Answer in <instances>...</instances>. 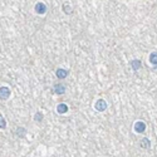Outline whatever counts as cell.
Wrapping results in <instances>:
<instances>
[{
	"instance_id": "8",
	"label": "cell",
	"mask_w": 157,
	"mask_h": 157,
	"mask_svg": "<svg viewBox=\"0 0 157 157\" xmlns=\"http://www.w3.org/2000/svg\"><path fill=\"white\" fill-rule=\"evenodd\" d=\"M131 67H132L133 70H138L139 68L142 67L141 61H138V59H133V61H131Z\"/></svg>"
},
{
	"instance_id": "6",
	"label": "cell",
	"mask_w": 157,
	"mask_h": 157,
	"mask_svg": "<svg viewBox=\"0 0 157 157\" xmlns=\"http://www.w3.org/2000/svg\"><path fill=\"white\" fill-rule=\"evenodd\" d=\"M54 93H56V94H64L65 86H63V84H56V86H54Z\"/></svg>"
},
{
	"instance_id": "9",
	"label": "cell",
	"mask_w": 157,
	"mask_h": 157,
	"mask_svg": "<svg viewBox=\"0 0 157 157\" xmlns=\"http://www.w3.org/2000/svg\"><path fill=\"white\" fill-rule=\"evenodd\" d=\"M139 146H141L142 148H150V146H151V141L148 138H142L141 139V142H139Z\"/></svg>"
},
{
	"instance_id": "2",
	"label": "cell",
	"mask_w": 157,
	"mask_h": 157,
	"mask_svg": "<svg viewBox=\"0 0 157 157\" xmlns=\"http://www.w3.org/2000/svg\"><path fill=\"white\" fill-rule=\"evenodd\" d=\"M9 97H10V88L5 87V86L0 87V99L6 101Z\"/></svg>"
},
{
	"instance_id": "14",
	"label": "cell",
	"mask_w": 157,
	"mask_h": 157,
	"mask_svg": "<svg viewBox=\"0 0 157 157\" xmlns=\"http://www.w3.org/2000/svg\"><path fill=\"white\" fill-rule=\"evenodd\" d=\"M63 10H64L65 14H70V13H72V8L65 4V5H63Z\"/></svg>"
},
{
	"instance_id": "13",
	"label": "cell",
	"mask_w": 157,
	"mask_h": 157,
	"mask_svg": "<svg viewBox=\"0 0 157 157\" xmlns=\"http://www.w3.org/2000/svg\"><path fill=\"white\" fill-rule=\"evenodd\" d=\"M0 128L1 130L6 128V121H5V118H4V116L1 113H0Z\"/></svg>"
},
{
	"instance_id": "3",
	"label": "cell",
	"mask_w": 157,
	"mask_h": 157,
	"mask_svg": "<svg viewBox=\"0 0 157 157\" xmlns=\"http://www.w3.org/2000/svg\"><path fill=\"white\" fill-rule=\"evenodd\" d=\"M34 10H35L37 14L43 15V14H45V13H46V5L44 3H37L35 6H34Z\"/></svg>"
},
{
	"instance_id": "1",
	"label": "cell",
	"mask_w": 157,
	"mask_h": 157,
	"mask_svg": "<svg viewBox=\"0 0 157 157\" xmlns=\"http://www.w3.org/2000/svg\"><path fill=\"white\" fill-rule=\"evenodd\" d=\"M134 132L136 133H143L146 131V123L143 121H137L134 123V127H133Z\"/></svg>"
},
{
	"instance_id": "5",
	"label": "cell",
	"mask_w": 157,
	"mask_h": 157,
	"mask_svg": "<svg viewBox=\"0 0 157 157\" xmlns=\"http://www.w3.org/2000/svg\"><path fill=\"white\" fill-rule=\"evenodd\" d=\"M56 73H57V77L59 79H64V78L68 77V70L67 69H63V68H58Z\"/></svg>"
},
{
	"instance_id": "10",
	"label": "cell",
	"mask_w": 157,
	"mask_h": 157,
	"mask_svg": "<svg viewBox=\"0 0 157 157\" xmlns=\"http://www.w3.org/2000/svg\"><path fill=\"white\" fill-rule=\"evenodd\" d=\"M150 63H151L152 65H157V52L151 53V56H150Z\"/></svg>"
},
{
	"instance_id": "4",
	"label": "cell",
	"mask_w": 157,
	"mask_h": 157,
	"mask_svg": "<svg viewBox=\"0 0 157 157\" xmlns=\"http://www.w3.org/2000/svg\"><path fill=\"white\" fill-rule=\"evenodd\" d=\"M107 102H106L104 99H98L96 102V109L98 112H103V111H106L107 109Z\"/></svg>"
},
{
	"instance_id": "7",
	"label": "cell",
	"mask_w": 157,
	"mask_h": 157,
	"mask_svg": "<svg viewBox=\"0 0 157 157\" xmlns=\"http://www.w3.org/2000/svg\"><path fill=\"white\" fill-rule=\"evenodd\" d=\"M57 112L58 113H61V114H64L68 112V106L65 103H59L57 106Z\"/></svg>"
},
{
	"instance_id": "11",
	"label": "cell",
	"mask_w": 157,
	"mask_h": 157,
	"mask_svg": "<svg viewBox=\"0 0 157 157\" xmlns=\"http://www.w3.org/2000/svg\"><path fill=\"white\" fill-rule=\"evenodd\" d=\"M16 134L19 136V137H24L25 136V133H27V130L24 128V127H18V128H16Z\"/></svg>"
},
{
	"instance_id": "12",
	"label": "cell",
	"mask_w": 157,
	"mask_h": 157,
	"mask_svg": "<svg viewBox=\"0 0 157 157\" xmlns=\"http://www.w3.org/2000/svg\"><path fill=\"white\" fill-rule=\"evenodd\" d=\"M43 118H44L43 113H42V112H37L35 116H34V121H35V122H42V121H43Z\"/></svg>"
}]
</instances>
